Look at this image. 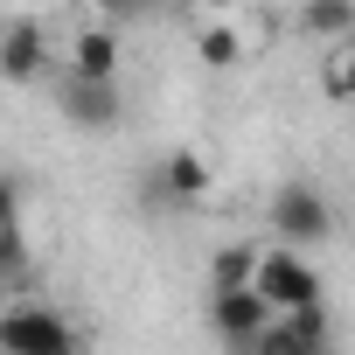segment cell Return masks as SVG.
I'll list each match as a JSON object with an SVG mask.
<instances>
[{
  "label": "cell",
  "instance_id": "1",
  "mask_svg": "<svg viewBox=\"0 0 355 355\" xmlns=\"http://www.w3.org/2000/svg\"><path fill=\"white\" fill-rule=\"evenodd\" d=\"M251 293L279 313V306H313V300H327V279H320V265H313L300 244H272V251H258Z\"/></svg>",
  "mask_w": 355,
  "mask_h": 355
},
{
  "label": "cell",
  "instance_id": "2",
  "mask_svg": "<svg viewBox=\"0 0 355 355\" xmlns=\"http://www.w3.org/2000/svg\"><path fill=\"white\" fill-rule=\"evenodd\" d=\"M272 237H279V244H300V251L327 244V237H334V202H327L313 182H286V189L272 196Z\"/></svg>",
  "mask_w": 355,
  "mask_h": 355
},
{
  "label": "cell",
  "instance_id": "3",
  "mask_svg": "<svg viewBox=\"0 0 355 355\" xmlns=\"http://www.w3.org/2000/svg\"><path fill=\"white\" fill-rule=\"evenodd\" d=\"M0 348L8 355H70L77 348V327L35 300H15V306H0Z\"/></svg>",
  "mask_w": 355,
  "mask_h": 355
},
{
  "label": "cell",
  "instance_id": "4",
  "mask_svg": "<svg viewBox=\"0 0 355 355\" xmlns=\"http://www.w3.org/2000/svg\"><path fill=\"white\" fill-rule=\"evenodd\" d=\"M327 341H334L327 334V300H313V306H279L244 355H327Z\"/></svg>",
  "mask_w": 355,
  "mask_h": 355
},
{
  "label": "cell",
  "instance_id": "5",
  "mask_svg": "<svg viewBox=\"0 0 355 355\" xmlns=\"http://www.w3.org/2000/svg\"><path fill=\"white\" fill-rule=\"evenodd\" d=\"M56 105H63V119H70L77 132H112V125L125 119V98H119V77H63Z\"/></svg>",
  "mask_w": 355,
  "mask_h": 355
},
{
  "label": "cell",
  "instance_id": "6",
  "mask_svg": "<svg viewBox=\"0 0 355 355\" xmlns=\"http://www.w3.org/2000/svg\"><path fill=\"white\" fill-rule=\"evenodd\" d=\"M49 77V28L35 15L0 21V84H42Z\"/></svg>",
  "mask_w": 355,
  "mask_h": 355
},
{
  "label": "cell",
  "instance_id": "7",
  "mask_svg": "<svg viewBox=\"0 0 355 355\" xmlns=\"http://www.w3.org/2000/svg\"><path fill=\"white\" fill-rule=\"evenodd\" d=\"M265 320H272V306L251 286H209V327H216L223 348H251Z\"/></svg>",
  "mask_w": 355,
  "mask_h": 355
},
{
  "label": "cell",
  "instance_id": "8",
  "mask_svg": "<svg viewBox=\"0 0 355 355\" xmlns=\"http://www.w3.org/2000/svg\"><path fill=\"white\" fill-rule=\"evenodd\" d=\"M216 189V167L196 153V146H182V153H167L160 167H153V196L160 202H174V209H196L202 196Z\"/></svg>",
  "mask_w": 355,
  "mask_h": 355
},
{
  "label": "cell",
  "instance_id": "9",
  "mask_svg": "<svg viewBox=\"0 0 355 355\" xmlns=\"http://www.w3.org/2000/svg\"><path fill=\"white\" fill-rule=\"evenodd\" d=\"M196 63L209 70V77H230V70H244V56H251V35H244V21H196Z\"/></svg>",
  "mask_w": 355,
  "mask_h": 355
},
{
  "label": "cell",
  "instance_id": "10",
  "mask_svg": "<svg viewBox=\"0 0 355 355\" xmlns=\"http://www.w3.org/2000/svg\"><path fill=\"white\" fill-rule=\"evenodd\" d=\"M119 28L112 21H98V28H77V42H70V77H119Z\"/></svg>",
  "mask_w": 355,
  "mask_h": 355
},
{
  "label": "cell",
  "instance_id": "11",
  "mask_svg": "<svg viewBox=\"0 0 355 355\" xmlns=\"http://www.w3.org/2000/svg\"><path fill=\"white\" fill-rule=\"evenodd\" d=\"M355 28V0H306L300 8V35H313V42H341Z\"/></svg>",
  "mask_w": 355,
  "mask_h": 355
},
{
  "label": "cell",
  "instance_id": "12",
  "mask_svg": "<svg viewBox=\"0 0 355 355\" xmlns=\"http://www.w3.org/2000/svg\"><path fill=\"white\" fill-rule=\"evenodd\" d=\"M21 286H28V230L0 223V293H21Z\"/></svg>",
  "mask_w": 355,
  "mask_h": 355
},
{
  "label": "cell",
  "instance_id": "13",
  "mask_svg": "<svg viewBox=\"0 0 355 355\" xmlns=\"http://www.w3.org/2000/svg\"><path fill=\"white\" fill-rule=\"evenodd\" d=\"M258 251H265V244H223V251L209 258V286H251Z\"/></svg>",
  "mask_w": 355,
  "mask_h": 355
},
{
  "label": "cell",
  "instance_id": "14",
  "mask_svg": "<svg viewBox=\"0 0 355 355\" xmlns=\"http://www.w3.org/2000/svg\"><path fill=\"white\" fill-rule=\"evenodd\" d=\"M320 91H327L334 105L355 91V49H348V35H341V42H327V56H320Z\"/></svg>",
  "mask_w": 355,
  "mask_h": 355
},
{
  "label": "cell",
  "instance_id": "15",
  "mask_svg": "<svg viewBox=\"0 0 355 355\" xmlns=\"http://www.w3.org/2000/svg\"><path fill=\"white\" fill-rule=\"evenodd\" d=\"M167 8H182V0H98V15L105 21H153Z\"/></svg>",
  "mask_w": 355,
  "mask_h": 355
},
{
  "label": "cell",
  "instance_id": "16",
  "mask_svg": "<svg viewBox=\"0 0 355 355\" xmlns=\"http://www.w3.org/2000/svg\"><path fill=\"white\" fill-rule=\"evenodd\" d=\"M0 223H21V182L0 174Z\"/></svg>",
  "mask_w": 355,
  "mask_h": 355
}]
</instances>
